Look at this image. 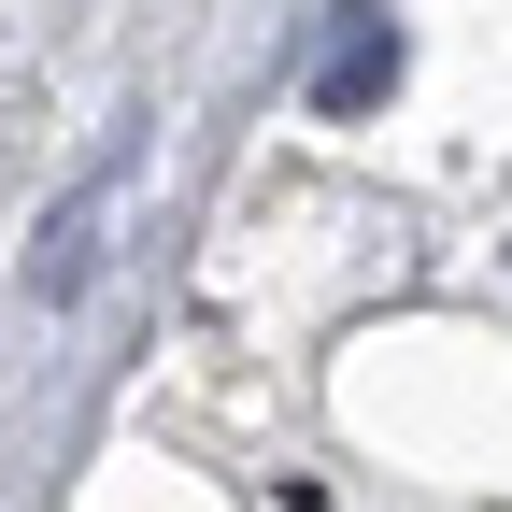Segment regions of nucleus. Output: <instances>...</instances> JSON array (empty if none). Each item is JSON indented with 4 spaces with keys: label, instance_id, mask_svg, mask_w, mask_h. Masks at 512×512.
Segmentation results:
<instances>
[{
    "label": "nucleus",
    "instance_id": "nucleus-1",
    "mask_svg": "<svg viewBox=\"0 0 512 512\" xmlns=\"http://www.w3.org/2000/svg\"><path fill=\"white\" fill-rule=\"evenodd\" d=\"M384 86H399V29H384V0H342L328 43H313V72H299V100L313 114H370Z\"/></svg>",
    "mask_w": 512,
    "mask_h": 512
},
{
    "label": "nucleus",
    "instance_id": "nucleus-2",
    "mask_svg": "<svg viewBox=\"0 0 512 512\" xmlns=\"http://www.w3.org/2000/svg\"><path fill=\"white\" fill-rule=\"evenodd\" d=\"M114 200H128V143H114V157L72 185V200H57V228L29 242V285H43V299H72V285L100 271V228H114Z\"/></svg>",
    "mask_w": 512,
    "mask_h": 512
}]
</instances>
